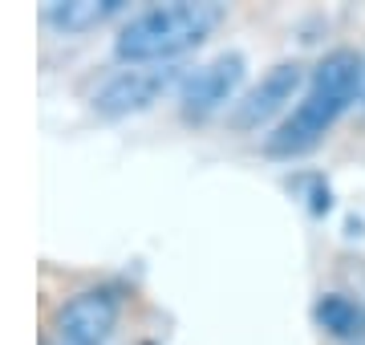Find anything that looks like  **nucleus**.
I'll return each mask as SVG.
<instances>
[{
    "instance_id": "obj_1",
    "label": "nucleus",
    "mask_w": 365,
    "mask_h": 345,
    "mask_svg": "<svg viewBox=\"0 0 365 345\" xmlns=\"http://www.w3.org/2000/svg\"><path fill=\"white\" fill-rule=\"evenodd\" d=\"M361 61L365 57H357L353 49H333V53L321 57L297 110L268 138V155L292 159V155L313 150L333 130V122L361 98Z\"/></svg>"
},
{
    "instance_id": "obj_2",
    "label": "nucleus",
    "mask_w": 365,
    "mask_h": 345,
    "mask_svg": "<svg viewBox=\"0 0 365 345\" xmlns=\"http://www.w3.org/2000/svg\"><path fill=\"white\" fill-rule=\"evenodd\" d=\"M223 21V4L215 0H170L150 4L118 33L114 49L126 66H163L179 53L195 49L211 29Z\"/></svg>"
},
{
    "instance_id": "obj_3",
    "label": "nucleus",
    "mask_w": 365,
    "mask_h": 345,
    "mask_svg": "<svg viewBox=\"0 0 365 345\" xmlns=\"http://www.w3.org/2000/svg\"><path fill=\"white\" fill-rule=\"evenodd\" d=\"M182 78H187V73H182V66H175V61H163V66H122L98 86L93 110H98L102 118L138 114V110L155 106L170 86H182Z\"/></svg>"
},
{
    "instance_id": "obj_4",
    "label": "nucleus",
    "mask_w": 365,
    "mask_h": 345,
    "mask_svg": "<svg viewBox=\"0 0 365 345\" xmlns=\"http://www.w3.org/2000/svg\"><path fill=\"white\" fill-rule=\"evenodd\" d=\"M244 69H248V61L240 53H220V57H211L207 66L191 69L179 86L182 114L203 122V118H211L215 110H223L235 98V90L244 86Z\"/></svg>"
},
{
    "instance_id": "obj_5",
    "label": "nucleus",
    "mask_w": 365,
    "mask_h": 345,
    "mask_svg": "<svg viewBox=\"0 0 365 345\" xmlns=\"http://www.w3.org/2000/svg\"><path fill=\"white\" fill-rule=\"evenodd\" d=\"M122 317V301L110 289H81L57 309V341L61 345H106Z\"/></svg>"
},
{
    "instance_id": "obj_6",
    "label": "nucleus",
    "mask_w": 365,
    "mask_h": 345,
    "mask_svg": "<svg viewBox=\"0 0 365 345\" xmlns=\"http://www.w3.org/2000/svg\"><path fill=\"white\" fill-rule=\"evenodd\" d=\"M300 81H304V69H300L297 61H280V66H272L260 78V86H252V90L244 93V102L232 110V122L240 126V130H256V126H264V122L276 118V114L297 98Z\"/></svg>"
},
{
    "instance_id": "obj_7",
    "label": "nucleus",
    "mask_w": 365,
    "mask_h": 345,
    "mask_svg": "<svg viewBox=\"0 0 365 345\" xmlns=\"http://www.w3.org/2000/svg\"><path fill=\"white\" fill-rule=\"evenodd\" d=\"M126 0H53L45 4V21L57 33H86V29L102 25L106 16H114Z\"/></svg>"
},
{
    "instance_id": "obj_8",
    "label": "nucleus",
    "mask_w": 365,
    "mask_h": 345,
    "mask_svg": "<svg viewBox=\"0 0 365 345\" xmlns=\"http://www.w3.org/2000/svg\"><path fill=\"white\" fill-rule=\"evenodd\" d=\"M317 325L333 337H361L365 333V309L341 292H329L317 301Z\"/></svg>"
},
{
    "instance_id": "obj_9",
    "label": "nucleus",
    "mask_w": 365,
    "mask_h": 345,
    "mask_svg": "<svg viewBox=\"0 0 365 345\" xmlns=\"http://www.w3.org/2000/svg\"><path fill=\"white\" fill-rule=\"evenodd\" d=\"M357 102H365V61H361V98Z\"/></svg>"
}]
</instances>
